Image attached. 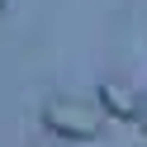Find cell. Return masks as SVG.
<instances>
[{
    "instance_id": "2",
    "label": "cell",
    "mask_w": 147,
    "mask_h": 147,
    "mask_svg": "<svg viewBox=\"0 0 147 147\" xmlns=\"http://www.w3.org/2000/svg\"><path fill=\"white\" fill-rule=\"evenodd\" d=\"M100 109H105L109 119H138L142 114V100H138L133 86H123V81H105V86H100Z\"/></svg>"
},
{
    "instance_id": "3",
    "label": "cell",
    "mask_w": 147,
    "mask_h": 147,
    "mask_svg": "<svg viewBox=\"0 0 147 147\" xmlns=\"http://www.w3.org/2000/svg\"><path fill=\"white\" fill-rule=\"evenodd\" d=\"M138 119H142V123H138V128H142V133H147V105H142V114H138Z\"/></svg>"
},
{
    "instance_id": "4",
    "label": "cell",
    "mask_w": 147,
    "mask_h": 147,
    "mask_svg": "<svg viewBox=\"0 0 147 147\" xmlns=\"http://www.w3.org/2000/svg\"><path fill=\"white\" fill-rule=\"evenodd\" d=\"M33 147H57V142H33Z\"/></svg>"
},
{
    "instance_id": "1",
    "label": "cell",
    "mask_w": 147,
    "mask_h": 147,
    "mask_svg": "<svg viewBox=\"0 0 147 147\" xmlns=\"http://www.w3.org/2000/svg\"><path fill=\"white\" fill-rule=\"evenodd\" d=\"M43 128L62 142H95L105 133V109L71 100V95H52V100H43Z\"/></svg>"
},
{
    "instance_id": "5",
    "label": "cell",
    "mask_w": 147,
    "mask_h": 147,
    "mask_svg": "<svg viewBox=\"0 0 147 147\" xmlns=\"http://www.w3.org/2000/svg\"><path fill=\"white\" fill-rule=\"evenodd\" d=\"M0 14H5V0H0Z\"/></svg>"
}]
</instances>
